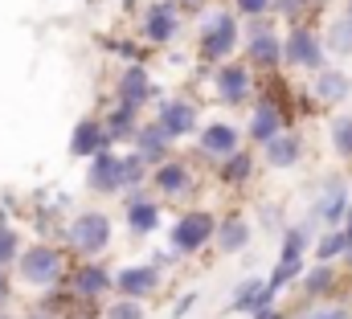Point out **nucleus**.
I'll return each instance as SVG.
<instances>
[{
    "label": "nucleus",
    "instance_id": "32",
    "mask_svg": "<svg viewBox=\"0 0 352 319\" xmlns=\"http://www.w3.org/2000/svg\"><path fill=\"white\" fill-rule=\"evenodd\" d=\"M131 111H135V102H123V107L115 111V119H111V131H115V135H123V131L131 127Z\"/></svg>",
    "mask_w": 352,
    "mask_h": 319
},
{
    "label": "nucleus",
    "instance_id": "36",
    "mask_svg": "<svg viewBox=\"0 0 352 319\" xmlns=\"http://www.w3.org/2000/svg\"><path fill=\"white\" fill-rule=\"evenodd\" d=\"M344 234L352 238V209H349V217H344Z\"/></svg>",
    "mask_w": 352,
    "mask_h": 319
},
{
    "label": "nucleus",
    "instance_id": "10",
    "mask_svg": "<svg viewBox=\"0 0 352 319\" xmlns=\"http://www.w3.org/2000/svg\"><path fill=\"white\" fill-rule=\"evenodd\" d=\"M160 127L168 135H188L197 127V111L192 102H160Z\"/></svg>",
    "mask_w": 352,
    "mask_h": 319
},
{
    "label": "nucleus",
    "instance_id": "15",
    "mask_svg": "<svg viewBox=\"0 0 352 319\" xmlns=\"http://www.w3.org/2000/svg\"><path fill=\"white\" fill-rule=\"evenodd\" d=\"M349 90H352V78L340 74V70H324V74L316 78V98H320V102H340Z\"/></svg>",
    "mask_w": 352,
    "mask_h": 319
},
{
    "label": "nucleus",
    "instance_id": "4",
    "mask_svg": "<svg viewBox=\"0 0 352 319\" xmlns=\"http://www.w3.org/2000/svg\"><path fill=\"white\" fill-rule=\"evenodd\" d=\"M213 230H217V226H213L209 213H201V209H197V213H184L173 230V245L180 254H192V250H201L205 241L213 238Z\"/></svg>",
    "mask_w": 352,
    "mask_h": 319
},
{
    "label": "nucleus",
    "instance_id": "37",
    "mask_svg": "<svg viewBox=\"0 0 352 319\" xmlns=\"http://www.w3.org/2000/svg\"><path fill=\"white\" fill-rule=\"evenodd\" d=\"M4 291H8V283H4V274H0V299H4Z\"/></svg>",
    "mask_w": 352,
    "mask_h": 319
},
{
    "label": "nucleus",
    "instance_id": "30",
    "mask_svg": "<svg viewBox=\"0 0 352 319\" xmlns=\"http://www.w3.org/2000/svg\"><path fill=\"white\" fill-rule=\"evenodd\" d=\"M107 319H144V307H140L131 295H123V299L111 307V316H107Z\"/></svg>",
    "mask_w": 352,
    "mask_h": 319
},
{
    "label": "nucleus",
    "instance_id": "17",
    "mask_svg": "<svg viewBox=\"0 0 352 319\" xmlns=\"http://www.w3.org/2000/svg\"><path fill=\"white\" fill-rule=\"evenodd\" d=\"M278 127H283V115H278V107L263 102V107H258V115L250 119V135H254L258 144H266V140H274V135H278Z\"/></svg>",
    "mask_w": 352,
    "mask_h": 319
},
{
    "label": "nucleus",
    "instance_id": "19",
    "mask_svg": "<svg viewBox=\"0 0 352 319\" xmlns=\"http://www.w3.org/2000/svg\"><path fill=\"white\" fill-rule=\"evenodd\" d=\"M152 184H156L160 192H184V188H188V168H184V164H160Z\"/></svg>",
    "mask_w": 352,
    "mask_h": 319
},
{
    "label": "nucleus",
    "instance_id": "38",
    "mask_svg": "<svg viewBox=\"0 0 352 319\" xmlns=\"http://www.w3.org/2000/svg\"><path fill=\"white\" fill-rule=\"evenodd\" d=\"M344 16H352V0H349V4H344Z\"/></svg>",
    "mask_w": 352,
    "mask_h": 319
},
{
    "label": "nucleus",
    "instance_id": "31",
    "mask_svg": "<svg viewBox=\"0 0 352 319\" xmlns=\"http://www.w3.org/2000/svg\"><path fill=\"white\" fill-rule=\"evenodd\" d=\"M307 4H311V0H274V8H278L283 16H291V21L307 16Z\"/></svg>",
    "mask_w": 352,
    "mask_h": 319
},
{
    "label": "nucleus",
    "instance_id": "9",
    "mask_svg": "<svg viewBox=\"0 0 352 319\" xmlns=\"http://www.w3.org/2000/svg\"><path fill=\"white\" fill-rule=\"evenodd\" d=\"M201 148L209 152V156H234L238 152V131L230 127V123H209L205 131H201Z\"/></svg>",
    "mask_w": 352,
    "mask_h": 319
},
{
    "label": "nucleus",
    "instance_id": "35",
    "mask_svg": "<svg viewBox=\"0 0 352 319\" xmlns=\"http://www.w3.org/2000/svg\"><path fill=\"white\" fill-rule=\"evenodd\" d=\"M307 319H352V311H344V307H328V311H311Z\"/></svg>",
    "mask_w": 352,
    "mask_h": 319
},
{
    "label": "nucleus",
    "instance_id": "3",
    "mask_svg": "<svg viewBox=\"0 0 352 319\" xmlns=\"http://www.w3.org/2000/svg\"><path fill=\"white\" fill-rule=\"evenodd\" d=\"M58 270H62V254L50 250V245H29V254H21V274H25V283H33V287L54 283Z\"/></svg>",
    "mask_w": 352,
    "mask_h": 319
},
{
    "label": "nucleus",
    "instance_id": "18",
    "mask_svg": "<svg viewBox=\"0 0 352 319\" xmlns=\"http://www.w3.org/2000/svg\"><path fill=\"white\" fill-rule=\"evenodd\" d=\"M217 241H221V250H226V254H238V250H246V245H250V226H246L242 217H230V221L217 230Z\"/></svg>",
    "mask_w": 352,
    "mask_h": 319
},
{
    "label": "nucleus",
    "instance_id": "26",
    "mask_svg": "<svg viewBox=\"0 0 352 319\" xmlns=\"http://www.w3.org/2000/svg\"><path fill=\"white\" fill-rule=\"evenodd\" d=\"M144 98H148V74L135 66L123 74V102H144Z\"/></svg>",
    "mask_w": 352,
    "mask_h": 319
},
{
    "label": "nucleus",
    "instance_id": "2",
    "mask_svg": "<svg viewBox=\"0 0 352 319\" xmlns=\"http://www.w3.org/2000/svg\"><path fill=\"white\" fill-rule=\"evenodd\" d=\"M234 45H238V21L230 12H213V21L205 25V37H201V54L221 62V58H230Z\"/></svg>",
    "mask_w": 352,
    "mask_h": 319
},
{
    "label": "nucleus",
    "instance_id": "33",
    "mask_svg": "<svg viewBox=\"0 0 352 319\" xmlns=\"http://www.w3.org/2000/svg\"><path fill=\"white\" fill-rule=\"evenodd\" d=\"M234 4H238L242 16H266V8H270L274 0H234Z\"/></svg>",
    "mask_w": 352,
    "mask_h": 319
},
{
    "label": "nucleus",
    "instance_id": "21",
    "mask_svg": "<svg viewBox=\"0 0 352 319\" xmlns=\"http://www.w3.org/2000/svg\"><path fill=\"white\" fill-rule=\"evenodd\" d=\"M328 50L340 54V58H352V16H336L332 29H328Z\"/></svg>",
    "mask_w": 352,
    "mask_h": 319
},
{
    "label": "nucleus",
    "instance_id": "14",
    "mask_svg": "<svg viewBox=\"0 0 352 319\" xmlns=\"http://www.w3.org/2000/svg\"><path fill=\"white\" fill-rule=\"evenodd\" d=\"M115 283H119V291H123V295L140 299V295L156 291V270H152V266H127V270H123Z\"/></svg>",
    "mask_w": 352,
    "mask_h": 319
},
{
    "label": "nucleus",
    "instance_id": "1",
    "mask_svg": "<svg viewBox=\"0 0 352 319\" xmlns=\"http://www.w3.org/2000/svg\"><path fill=\"white\" fill-rule=\"evenodd\" d=\"M283 62L303 66V70H320L324 66V41H320V33L307 29V25H295L287 33V41H283Z\"/></svg>",
    "mask_w": 352,
    "mask_h": 319
},
{
    "label": "nucleus",
    "instance_id": "40",
    "mask_svg": "<svg viewBox=\"0 0 352 319\" xmlns=\"http://www.w3.org/2000/svg\"><path fill=\"white\" fill-rule=\"evenodd\" d=\"M37 319H41V316H37Z\"/></svg>",
    "mask_w": 352,
    "mask_h": 319
},
{
    "label": "nucleus",
    "instance_id": "22",
    "mask_svg": "<svg viewBox=\"0 0 352 319\" xmlns=\"http://www.w3.org/2000/svg\"><path fill=\"white\" fill-rule=\"evenodd\" d=\"M332 287H336V274H332L328 262H320V266L307 270V278H303V291H307V295H328Z\"/></svg>",
    "mask_w": 352,
    "mask_h": 319
},
{
    "label": "nucleus",
    "instance_id": "20",
    "mask_svg": "<svg viewBox=\"0 0 352 319\" xmlns=\"http://www.w3.org/2000/svg\"><path fill=\"white\" fill-rule=\"evenodd\" d=\"M349 250H352V238L344 234V226H340V230H328V234L320 238L316 258H320V262H332V258H340V254H349Z\"/></svg>",
    "mask_w": 352,
    "mask_h": 319
},
{
    "label": "nucleus",
    "instance_id": "34",
    "mask_svg": "<svg viewBox=\"0 0 352 319\" xmlns=\"http://www.w3.org/2000/svg\"><path fill=\"white\" fill-rule=\"evenodd\" d=\"M12 254H16V238H12L8 230H0V266H4Z\"/></svg>",
    "mask_w": 352,
    "mask_h": 319
},
{
    "label": "nucleus",
    "instance_id": "8",
    "mask_svg": "<svg viewBox=\"0 0 352 319\" xmlns=\"http://www.w3.org/2000/svg\"><path fill=\"white\" fill-rule=\"evenodd\" d=\"M119 184H123V160H115L111 152H94V160H90V188L115 192Z\"/></svg>",
    "mask_w": 352,
    "mask_h": 319
},
{
    "label": "nucleus",
    "instance_id": "25",
    "mask_svg": "<svg viewBox=\"0 0 352 319\" xmlns=\"http://www.w3.org/2000/svg\"><path fill=\"white\" fill-rule=\"evenodd\" d=\"M127 221H131V230L148 234V230H156V221H160V209H156V205H144V201H135V205H131V213H127Z\"/></svg>",
    "mask_w": 352,
    "mask_h": 319
},
{
    "label": "nucleus",
    "instance_id": "24",
    "mask_svg": "<svg viewBox=\"0 0 352 319\" xmlns=\"http://www.w3.org/2000/svg\"><path fill=\"white\" fill-rule=\"evenodd\" d=\"M148 33H152L156 41H168L176 33V16L168 8H152V12H148Z\"/></svg>",
    "mask_w": 352,
    "mask_h": 319
},
{
    "label": "nucleus",
    "instance_id": "23",
    "mask_svg": "<svg viewBox=\"0 0 352 319\" xmlns=\"http://www.w3.org/2000/svg\"><path fill=\"white\" fill-rule=\"evenodd\" d=\"M221 180L226 184H242V180H250V156L238 148L234 156H226V168H221Z\"/></svg>",
    "mask_w": 352,
    "mask_h": 319
},
{
    "label": "nucleus",
    "instance_id": "27",
    "mask_svg": "<svg viewBox=\"0 0 352 319\" xmlns=\"http://www.w3.org/2000/svg\"><path fill=\"white\" fill-rule=\"evenodd\" d=\"M332 148H336V156L352 160V115H340L332 123Z\"/></svg>",
    "mask_w": 352,
    "mask_h": 319
},
{
    "label": "nucleus",
    "instance_id": "5",
    "mask_svg": "<svg viewBox=\"0 0 352 319\" xmlns=\"http://www.w3.org/2000/svg\"><path fill=\"white\" fill-rule=\"evenodd\" d=\"M349 184H344V176H332L328 180V188H324V197H320V205H316V221H324L328 230H340L344 226V217H349Z\"/></svg>",
    "mask_w": 352,
    "mask_h": 319
},
{
    "label": "nucleus",
    "instance_id": "16",
    "mask_svg": "<svg viewBox=\"0 0 352 319\" xmlns=\"http://www.w3.org/2000/svg\"><path fill=\"white\" fill-rule=\"evenodd\" d=\"M168 140H173V135H168L160 123H152V127H144V131L135 135V148H140L144 160H160L164 152H168Z\"/></svg>",
    "mask_w": 352,
    "mask_h": 319
},
{
    "label": "nucleus",
    "instance_id": "7",
    "mask_svg": "<svg viewBox=\"0 0 352 319\" xmlns=\"http://www.w3.org/2000/svg\"><path fill=\"white\" fill-rule=\"evenodd\" d=\"M250 62H258V66H278L283 62V41L258 16H254V29H250Z\"/></svg>",
    "mask_w": 352,
    "mask_h": 319
},
{
    "label": "nucleus",
    "instance_id": "29",
    "mask_svg": "<svg viewBox=\"0 0 352 319\" xmlns=\"http://www.w3.org/2000/svg\"><path fill=\"white\" fill-rule=\"evenodd\" d=\"M303 250H307V226L287 230V238H283V258H303Z\"/></svg>",
    "mask_w": 352,
    "mask_h": 319
},
{
    "label": "nucleus",
    "instance_id": "39",
    "mask_svg": "<svg viewBox=\"0 0 352 319\" xmlns=\"http://www.w3.org/2000/svg\"><path fill=\"white\" fill-rule=\"evenodd\" d=\"M349 270H352V250H349Z\"/></svg>",
    "mask_w": 352,
    "mask_h": 319
},
{
    "label": "nucleus",
    "instance_id": "12",
    "mask_svg": "<svg viewBox=\"0 0 352 319\" xmlns=\"http://www.w3.org/2000/svg\"><path fill=\"white\" fill-rule=\"evenodd\" d=\"M299 156H303L299 135H274V140H266V164L270 168H291V164H299Z\"/></svg>",
    "mask_w": 352,
    "mask_h": 319
},
{
    "label": "nucleus",
    "instance_id": "28",
    "mask_svg": "<svg viewBox=\"0 0 352 319\" xmlns=\"http://www.w3.org/2000/svg\"><path fill=\"white\" fill-rule=\"evenodd\" d=\"M107 283H111V278H107L102 266H87V270H78V291H82V295H98Z\"/></svg>",
    "mask_w": 352,
    "mask_h": 319
},
{
    "label": "nucleus",
    "instance_id": "6",
    "mask_svg": "<svg viewBox=\"0 0 352 319\" xmlns=\"http://www.w3.org/2000/svg\"><path fill=\"white\" fill-rule=\"evenodd\" d=\"M70 241H74L82 254H98V250H107V241H111V221H107L102 213H82V217L70 226Z\"/></svg>",
    "mask_w": 352,
    "mask_h": 319
},
{
    "label": "nucleus",
    "instance_id": "13",
    "mask_svg": "<svg viewBox=\"0 0 352 319\" xmlns=\"http://www.w3.org/2000/svg\"><path fill=\"white\" fill-rule=\"evenodd\" d=\"M70 148H74V156H94V152L107 148V135H102V127L94 119H82L74 127V135H70Z\"/></svg>",
    "mask_w": 352,
    "mask_h": 319
},
{
    "label": "nucleus",
    "instance_id": "11",
    "mask_svg": "<svg viewBox=\"0 0 352 319\" xmlns=\"http://www.w3.org/2000/svg\"><path fill=\"white\" fill-rule=\"evenodd\" d=\"M217 90L226 102H242L250 94V70L246 66H221L217 70Z\"/></svg>",
    "mask_w": 352,
    "mask_h": 319
}]
</instances>
